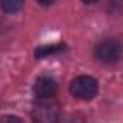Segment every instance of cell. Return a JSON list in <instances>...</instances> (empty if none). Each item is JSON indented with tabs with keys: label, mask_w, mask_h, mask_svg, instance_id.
Returning a JSON list of instances; mask_svg holds the SVG:
<instances>
[{
	"label": "cell",
	"mask_w": 123,
	"mask_h": 123,
	"mask_svg": "<svg viewBox=\"0 0 123 123\" xmlns=\"http://www.w3.org/2000/svg\"><path fill=\"white\" fill-rule=\"evenodd\" d=\"M60 119V105L55 96L36 97L31 106V120L34 123H57Z\"/></svg>",
	"instance_id": "obj_1"
},
{
	"label": "cell",
	"mask_w": 123,
	"mask_h": 123,
	"mask_svg": "<svg viewBox=\"0 0 123 123\" xmlns=\"http://www.w3.org/2000/svg\"><path fill=\"white\" fill-rule=\"evenodd\" d=\"M69 90H70L73 97H76L79 100L87 102V100H92L93 97L97 94L99 83H97V80L94 77H92V76L82 74V76L74 77L70 82Z\"/></svg>",
	"instance_id": "obj_2"
},
{
	"label": "cell",
	"mask_w": 123,
	"mask_h": 123,
	"mask_svg": "<svg viewBox=\"0 0 123 123\" xmlns=\"http://www.w3.org/2000/svg\"><path fill=\"white\" fill-rule=\"evenodd\" d=\"M123 46L117 39H106L94 47V57L102 63L112 64L122 59Z\"/></svg>",
	"instance_id": "obj_3"
},
{
	"label": "cell",
	"mask_w": 123,
	"mask_h": 123,
	"mask_svg": "<svg viewBox=\"0 0 123 123\" xmlns=\"http://www.w3.org/2000/svg\"><path fill=\"white\" fill-rule=\"evenodd\" d=\"M57 89V85L55 82V79L49 77V76H40L33 86V90L36 93L37 97H47V96H55Z\"/></svg>",
	"instance_id": "obj_4"
},
{
	"label": "cell",
	"mask_w": 123,
	"mask_h": 123,
	"mask_svg": "<svg viewBox=\"0 0 123 123\" xmlns=\"http://www.w3.org/2000/svg\"><path fill=\"white\" fill-rule=\"evenodd\" d=\"M66 50V46L63 43H56V44H46V46H40L36 49L34 52V57H44L49 55H57V53H63Z\"/></svg>",
	"instance_id": "obj_5"
},
{
	"label": "cell",
	"mask_w": 123,
	"mask_h": 123,
	"mask_svg": "<svg viewBox=\"0 0 123 123\" xmlns=\"http://www.w3.org/2000/svg\"><path fill=\"white\" fill-rule=\"evenodd\" d=\"M0 4L4 13H16L23 7V0H0Z\"/></svg>",
	"instance_id": "obj_6"
},
{
	"label": "cell",
	"mask_w": 123,
	"mask_h": 123,
	"mask_svg": "<svg viewBox=\"0 0 123 123\" xmlns=\"http://www.w3.org/2000/svg\"><path fill=\"white\" fill-rule=\"evenodd\" d=\"M0 123H23L20 117L13 116V115H6L3 117H0Z\"/></svg>",
	"instance_id": "obj_7"
},
{
	"label": "cell",
	"mask_w": 123,
	"mask_h": 123,
	"mask_svg": "<svg viewBox=\"0 0 123 123\" xmlns=\"http://www.w3.org/2000/svg\"><path fill=\"white\" fill-rule=\"evenodd\" d=\"M55 0H37V3L39 4H42V6H49V4H52Z\"/></svg>",
	"instance_id": "obj_8"
},
{
	"label": "cell",
	"mask_w": 123,
	"mask_h": 123,
	"mask_svg": "<svg viewBox=\"0 0 123 123\" xmlns=\"http://www.w3.org/2000/svg\"><path fill=\"white\" fill-rule=\"evenodd\" d=\"M83 3H87V4H90V3H96V1H99V0H82Z\"/></svg>",
	"instance_id": "obj_9"
}]
</instances>
